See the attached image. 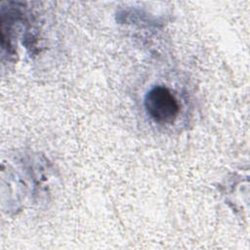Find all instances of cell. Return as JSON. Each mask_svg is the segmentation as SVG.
<instances>
[{"instance_id": "6da1fadb", "label": "cell", "mask_w": 250, "mask_h": 250, "mask_svg": "<svg viewBox=\"0 0 250 250\" xmlns=\"http://www.w3.org/2000/svg\"><path fill=\"white\" fill-rule=\"evenodd\" d=\"M147 115L158 124L172 123L178 116L180 105L174 95L163 86L151 88L145 97Z\"/></svg>"}]
</instances>
